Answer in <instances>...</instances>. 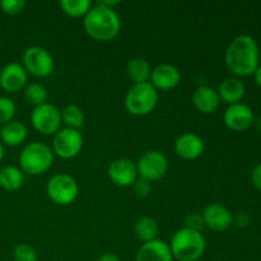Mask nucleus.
I'll use <instances>...</instances> for the list:
<instances>
[{
  "label": "nucleus",
  "mask_w": 261,
  "mask_h": 261,
  "mask_svg": "<svg viewBox=\"0 0 261 261\" xmlns=\"http://www.w3.org/2000/svg\"><path fill=\"white\" fill-rule=\"evenodd\" d=\"M224 61L234 75H254L260 65V50L256 40L250 35L237 36L227 47Z\"/></svg>",
  "instance_id": "obj_1"
},
{
  "label": "nucleus",
  "mask_w": 261,
  "mask_h": 261,
  "mask_svg": "<svg viewBox=\"0 0 261 261\" xmlns=\"http://www.w3.org/2000/svg\"><path fill=\"white\" fill-rule=\"evenodd\" d=\"M84 30L93 40L110 41L119 35L121 20L114 9L96 3L84 17Z\"/></svg>",
  "instance_id": "obj_2"
},
{
  "label": "nucleus",
  "mask_w": 261,
  "mask_h": 261,
  "mask_svg": "<svg viewBox=\"0 0 261 261\" xmlns=\"http://www.w3.org/2000/svg\"><path fill=\"white\" fill-rule=\"evenodd\" d=\"M170 249L173 259L178 261H196L204 255L206 241L200 231L184 227L171 239Z\"/></svg>",
  "instance_id": "obj_3"
},
{
  "label": "nucleus",
  "mask_w": 261,
  "mask_h": 261,
  "mask_svg": "<svg viewBox=\"0 0 261 261\" xmlns=\"http://www.w3.org/2000/svg\"><path fill=\"white\" fill-rule=\"evenodd\" d=\"M54 163V152L48 145L41 142L28 143L19 154V166L23 173L31 176L42 175Z\"/></svg>",
  "instance_id": "obj_4"
},
{
  "label": "nucleus",
  "mask_w": 261,
  "mask_h": 261,
  "mask_svg": "<svg viewBox=\"0 0 261 261\" xmlns=\"http://www.w3.org/2000/svg\"><path fill=\"white\" fill-rule=\"evenodd\" d=\"M160 94L150 82L134 84L125 96V107L134 116H145L157 107Z\"/></svg>",
  "instance_id": "obj_5"
},
{
  "label": "nucleus",
  "mask_w": 261,
  "mask_h": 261,
  "mask_svg": "<svg viewBox=\"0 0 261 261\" xmlns=\"http://www.w3.org/2000/svg\"><path fill=\"white\" fill-rule=\"evenodd\" d=\"M46 193L53 203L59 205H69L78 198L79 186L71 176L66 173H58L47 181Z\"/></svg>",
  "instance_id": "obj_6"
},
{
  "label": "nucleus",
  "mask_w": 261,
  "mask_h": 261,
  "mask_svg": "<svg viewBox=\"0 0 261 261\" xmlns=\"http://www.w3.org/2000/svg\"><path fill=\"white\" fill-rule=\"evenodd\" d=\"M31 122L36 132L42 135H53L60 130L61 111L53 103L40 105L35 107L31 114Z\"/></svg>",
  "instance_id": "obj_7"
},
{
  "label": "nucleus",
  "mask_w": 261,
  "mask_h": 261,
  "mask_svg": "<svg viewBox=\"0 0 261 261\" xmlns=\"http://www.w3.org/2000/svg\"><path fill=\"white\" fill-rule=\"evenodd\" d=\"M22 61L25 71L37 78L48 76L54 70L53 55L41 46H31L25 48Z\"/></svg>",
  "instance_id": "obj_8"
},
{
  "label": "nucleus",
  "mask_w": 261,
  "mask_h": 261,
  "mask_svg": "<svg viewBox=\"0 0 261 261\" xmlns=\"http://www.w3.org/2000/svg\"><path fill=\"white\" fill-rule=\"evenodd\" d=\"M138 175L145 181H158L165 177L168 171V160L158 150L143 153L137 162Z\"/></svg>",
  "instance_id": "obj_9"
},
{
  "label": "nucleus",
  "mask_w": 261,
  "mask_h": 261,
  "mask_svg": "<svg viewBox=\"0 0 261 261\" xmlns=\"http://www.w3.org/2000/svg\"><path fill=\"white\" fill-rule=\"evenodd\" d=\"M83 143V135L79 130L64 127L54 137L53 152L63 160H71L81 153Z\"/></svg>",
  "instance_id": "obj_10"
},
{
  "label": "nucleus",
  "mask_w": 261,
  "mask_h": 261,
  "mask_svg": "<svg viewBox=\"0 0 261 261\" xmlns=\"http://www.w3.org/2000/svg\"><path fill=\"white\" fill-rule=\"evenodd\" d=\"M109 177L115 185L120 188H127L137 182L138 168L137 163L129 158H116L109 166Z\"/></svg>",
  "instance_id": "obj_11"
},
{
  "label": "nucleus",
  "mask_w": 261,
  "mask_h": 261,
  "mask_svg": "<svg viewBox=\"0 0 261 261\" xmlns=\"http://www.w3.org/2000/svg\"><path fill=\"white\" fill-rule=\"evenodd\" d=\"M224 124L233 132H246L252 126L255 121V115L251 107L246 103L231 105L223 114Z\"/></svg>",
  "instance_id": "obj_12"
},
{
  "label": "nucleus",
  "mask_w": 261,
  "mask_h": 261,
  "mask_svg": "<svg viewBox=\"0 0 261 261\" xmlns=\"http://www.w3.org/2000/svg\"><path fill=\"white\" fill-rule=\"evenodd\" d=\"M28 73L19 63H9L0 71V87L8 93H17L27 86Z\"/></svg>",
  "instance_id": "obj_13"
},
{
  "label": "nucleus",
  "mask_w": 261,
  "mask_h": 261,
  "mask_svg": "<svg viewBox=\"0 0 261 261\" xmlns=\"http://www.w3.org/2000/svg\"><path fill=\"white\" fill-rule=\"evenodd\" d=\"M203 221L208 228L216 232H223L233 224V216L224 205L213 203L206 205L204 209Z\"/></svg>",
  "instance_id": "obj_14"
},
{
  "label": "nucleus",
  "mask_w": 261,
  "mask_h": 261,
  "mask_svg": "<svg viewBox=\"0 0 261 261\" xmlns=\"http://www.w3.org/2000/svg\"><path fill=\"white\" fill-rule=\"evenodd\" d=\"M149 81L157 91H168L178 86L181 82V73L175 65L165 63L152 69Z\"/></svg>",
  "instance_id": "obj_15"
},
{
  "label": "nucleus",
  "mask_w": 261,
  "mask_h": 261,
  "mask_svg": "<svg viewBox=\"0 0 261 261\" xmlns=\"http://www.w3.org/2000/svg\"><path fill=\"white\" fill-rule=\"evenodd\" d=\"M175 152L186 161L196 160L204 152L203 139L195 133H184L176 139Z\"/></svg>",
  "instance_id": "obj_16"
},
{
  "label": "nucleus",
  "mask_w": 261,
  "mask_h": 261,
  "mask_svg": "<svg viewBox=\"0 0 261 261\" xmlns=\"http://www.w3.org/2000/svg\"><path fill=\"white\" fill-rule=\"evenodd\" d=\"M135 261H173V256L167 242L153 240L140 246Z\"/></svg>",
  "instance_id": "obj_17"
},
{
  "label": "nucleus",
  "mask_w": 261,
  "mask_h": 261,
  "mask_svg": "<svg viewBox=\"0 0 261 261\" xmlns=\"http://www.w3.org/2000/svg\"><path fill=\"white\" fill-rule=\"evenodd\" d=\"M193 103L195 109L201 114H213L221 103V98L217 89L203 86L195 89L193 93Z\"/></svg>",
  "instance_id": "obj_18"
},
{
  "label": "nucleus",
  "mask_w": 261,
  "mask_h": 261,
  "mask_svg": "<svg viewBox=\"0 0 261 261\" xmlns=\"http://www.w3.org/2000/svg\"><path fill=\"white\" fill-rule=\"evenodd\" d=\"M218 94L221 101L226 102L227 105H236L240 103L242 101V98L245 97L246 93V88H245V84L240 81L239 78H227L219 84L218 88Z\"/></svg>",
  "instance_id": "obj_19"
},
{
  "label": "nucleus",
  "mask_w": 261,
  "mask_h": 261,
  "mask_svg": "<svg viewBox=\"0 0 261 261\" xmlns=\"http://www.w3.org/2000/svg\"><path fill=\"white\" fill-rule=\"evenodd\" d=\"M28 137V130L25 125L20 121L8 122L0 129V142L8 147H18Z\"/></svg>",
  "instance_id": "obj_20"
},
{
  "label": "nucleus",
  "mask_w": 261,
  "mask_h": 261,
  "mask_svg": "<svg viewBox=\"0 0 261 261\" xmlns=\"http://www.w3.org/2000/svg\"><path fill=\"white\" fill-rule=\"evenodd\" d=\"M126 74L134 84L147 83L150 79L152 68H150V64L145 59L135 58L127 64Z\"/></svg>",
  "instance_id": "obj_21"
},
{
  "label": "nucleus",
  "mask_w": 261,
  "mask_h": 261,
  "mask_svg": "<svg viewBox=\"0 0 261 261\" xmlns=\"http://www.w3.org/2000/svg\"><path fill=\"white\" fill-rule=\"evenodd\" d=\"M24 184V173L15 166H7L0 170V188L7 191H15Z\"/></svg>",
  "instance_id": "obj_22"
},
{
  "label": "nucleus",
  "mask_w": 261,
  "mask_h": 261,
  "mask_svg": "<svg viewBox=\"0 0 261 261\" xmlns=\"http://www.w3.org/2000/svg\"><path fill=\"white\" fill-rule=\"evenodd\" d=\"M134 231L138 239L145 244V242L157 240L158 233H160V226L155 219L150 218V217H142L135 223Z\"/></svg>",
  "instance_id": "obj_23"
},
{
  "label": "nucleus",
  "mask_w": 261,
  "mask_h": 261,
  "mask_svg": "<svg viewBox=\"0 0 261 261\" xmlns=\"http://www.w3.org/2000/svg\"><path fill=\"white\" fill-rule=\"evenodd\" d=\"M61 121L66 127L79 130L84 125V114L76 105H66L61 111Z\"/></svg>",
  "instance_id": "obj_24"
},
{
  "label": "nucleus",
  "mask_w": 261,
  "mask_h": 261,
  "mask_svg": "<svg viewBox=\"0 0 261 261\" xmlns=\"http://www.w3.org/2000/svg\"><path fill=\"white\" fill-rule=\"evenodd\" d=\"M47 96L48 93L46 87L43 86V84L37 83V82L27 84L24 88V98L27 99V102H30V103L33 105L35 107L46 103Z\"/></svg>",
  "instance_id": "obj_25"
},
{
  "label": "nucleus",
  "mask_w": 261,
  "mask_h": 261,
  "mask_svg": "<svg viewBox=\"0 0 261 261\" xmlns=\"http://www.w3.org/2000/svg\"><path fill=\"white\" fill-rule=\"evenodd\" d=\"M60 8L70 17H86L87 13L91 10L92 3L89 0H61Z\"/></svg>",
  "instance_id": "obj_26"
},
{
  "label": "nucleus",
  "mask_w": 261,
  "mask_h": 261,
  "mask_svg": "<svg viewBox=\"0 0 261 261\" xmlns=\"http://www.w3.org/2000/svg\"><path fill=\"white\" fill-rule=\"evenodd\" d=\"M17 112V106L9 97H0V124L5 125L13 121Z\"/></svg>",
  "instance_id": "obj_27"
},
{
  "label": "nucleus",
  "mask_w": 261,
  "mask_h": 261,
  "mask_svg": "<svg viewBox=\"0 0 261 261\" xmlns=\"http://www.w3.org/2000/svg\"><path fill=\"white\" fill-rule=\"evenodd\" d=\"M14 261H37V252L31 245L19 244L14 247L13 251Z\"/></svg>",
  "instance_id": "obj_28"
},
{
  "label": "nucleus",
  "mask_w": 261,
  "mask_h": 261,
  "mask_svg": "<svg viewBox=\"0 0 261 261\" xmlns=\"http://www.w3.org/2000/svg\"><path fill=\"white\" fill-rule=\"evenodd\" d=\"M25 7L24 0H2L0 2V8L5 14L15 15L19 14Z\"/></svg>",
  "instance_id": "obj_29"
},
{
  "label": "nucleus",
  "mask_w": 261,
  "mask_h": 261,
  "mask_svg": "<svg viewBox=\"0 0 261 261\" xmlns=\"http://www.w3.org/2000/svg\"><path fill=\"white\" fill-rule=\"evenodd\" d=\"M134 191L138 196L140 198H145V196L149 195L150 193V182L149 181H145L143 178L140 180H137V182L134 184Z\"/></svg>",
  "instance_id": "obj_30"
},
{
  "label": "nucleus",
  "mask_w": 261,
  "mask_h": 261,
  "mask_svg": "<svg viewBox=\"0 0 261 261\" xmlns=\"http://www.w3.org/2000/svg\"><path fill=\"white\" fill-rule=\"evenodd\" d=\"M203 216H200L198 213L189 214L188 218H186V227L190 229H194V231H199L200 227H203Z\"/></svg>",
  "instance_id": "obj_31"
},
{
  "label": "nucleus",
  "mask_w": 261,
  "mask_h": 261,
  "mask_svg": "<svg viewBox=\"0 0 261 261\" xmlns=\"http://www.w3.org/2000/svg\"><path fill=\"white\" fill-rule=\"evenodd\" d=\"M251 181L255 189L261 191V163L256 165L251 172Z\"/></svg>",
  "instance_id": "obj_32"
},
{
  "label": "nucleus",
  "mask_w": 261,
  "mask_h": 261,
  "mask_svg": "<svg viewBox=\"0 0 261 261\" xmlns=\"http://www.w3.org/2000/svg\"><path fill=\"white\" fill-rule=\"evenodd\" d=\"M251 218L246 213H239L236 217H233V223L239 227H247L250 226Z\"/></svg>",
  "instance_id": "obj_33"
},
{
  "label": "nucleus",
  "mask_w": 261,
  "mask_h": 261,
  "mask_svg": "<svg viewBox=\"0 0 261 261\" xmlns=\"http://www.w3.org/2000/svg\"><path fill=\"white\" fill-rule=\"evenodd\" d=\"M98 261H121V260L119 259V256L112 254V252H105V254H102L101 256H99Z\"/></svg>",
  "instance_id": "obj_34"
},
{
  "label": "nucleus",
  "mask_w": 261,
  "mask_h": 261,
  "mask_svg": "<svg viewBox=\"0 0 261 261\" xmlns=\"http://www.w3.org/2000/svg\"><path fill=\"white\" fill-rule=\"evenodd\" d=\"M97 4L103 5V7L111 8V9H114L112 7H115V5H119L120 2H111V0H105V2H97Z\"/></svg>",
  "instance_id": "obj_35"
},
{
  "label": "nucleus",
  "mask_w": 261,
  "mask_h": 261,
  "mask_svg": "<svg viewBox=\"0 0 261 261\" xmlns=\"http://www.w3.org/2000/svg\"><path fill=\"white\" fill-rule=\"evenodd\" d=\"M254 79H255V82H256L257 86H259L260 88H261V64H260L259 66H257L256 70H255V73H254Z\"/></svg>",
  "instance_id": "obj_36"
},
{
  "label": "nucleus",
  "mask_w": 261,
  "mask_h": 261,
  "mask_svg": "<svg viewBox=\"0 0 261 261\" xmlns=\"http://www.w3.org/2000/svg\"><path fill=\"white\" fill-rule=\"evenodd\" d=\"M3 158H4V145L0 142V162L3 161Z\"/></svg>",
  "instance_id": "obj_37"
}]
</instances>
